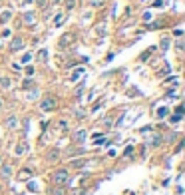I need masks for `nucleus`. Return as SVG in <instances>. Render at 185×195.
I'll return each instance as SVG.
<instances>
[{
	"mask_svg": "<svg viewBox=\"0 0 185 195\" xmlns=\"http://www.w3.org/2000/svg\"><path fill=\"white\" fill-rule=\"evenodd\" d=\"M167 48H169V40H167V38H163V40H161V50H167Z\"/></svg>",
	"mask_w": 185,
	"mask_h": 195,
	"instance_id": "obj_22",
	"label": "nucleus"
},
{
	"mask_svg": "<svg viewBox=\"0 0 185 195\" xmlns=\"http://www.w3.org/2000/svg\"><path fill=\"white\" fill-rule=\"evenodd\" d=\"M72 165L80 169V167H84V165H88V161H86V159H76V161H74V163H72Z\"/></svg>",
	"mask_w": 185,
	"mask_h": 195,
	"instance_id": "obj_14",
	"label": "nucleus"
},
{
	"mask_svg": "<svg viewBox=\"0 0 185 195\" xmlns=\"http://www.w3.org/2000/svg\"><path fill=\"white\" fill-rule=\"evenodd\" d=\"M88 2H90V6H94V8H100V6L106 4V0H88Z\"/></svg>",
	"mask_w": 185,
	"mask_h": 195,
	"instance_id": "obj_13",
	"label": "nucleus"
},
{
	"mask_svg": "<svg viewBox=\"0 0 185 195\" xmlns=\"http://www.w3.org/2000/svg\"><path fill=\"white\" fill-rule=\"evenodd\" d=\"M10 18H12V12L10 10H4L2 14H0V22H8Z\"/></svg>",
	"mask_w": 185,
	"mask_h": 195,
	"instance_id": "obj_10",
	"label": "nucleus"
},
{
	"mask_svg": "<svg viewBox=\"0 0 185 195\" xmlns=\"http://www.w3.org/2000/svg\"><path fill=\"white\" fill-rule=\"evenodd\" d=\"M74 4H76V0H68V2H66V6H68V10H70V8H74Z\"/></svg>",
	"mask_w": 185,
	"mask_h": 195,
	"instance_id": "obj_27",
	"label": "nucleus"
},
{
	"mask_svg": "<svg viewBox=\"0 0 185 195\" xmlns=\"http://www.w3.org/2000/svg\"><path fill=\"white\" fill-rule=\"evenodd\" d=\"M52 2H54V4H58V2H62V0H52Z\"/></svg>",
	"mask_w": 185,
	"mask_h": 195,
	"instance_id": "obj_32",
	"label": "nucleus"
},
{
	"mask_svg": "<svg viewBox=\"0 0 185 195\" xmlns=\"http://www.w3.org/2000/svg\"><path fill=\"white\" fill-rule=\"evenodd\" d=\"M62 20H64V16H62V14H58V16L54 18V24H56V26H60V24H62Z\"/></svg>",
	"mask_w": 185,
	"mask_h": 195,
	"instance_id": "obj_23",
	"label": "nucleus"
},
{
	"mask_svg": "<svg viewBox=\"0 0 185 195\" xmlns=\"http://www.w3.org/2000/svg\"><path fill=\"white\" fill-rule=\"evenodd\" d=\"M86 139V131L84 129H80V131H76V136H74V141H78V143H82Z\"/></svg>",
	"mask_w": 185,
	"mask_h": 195,
	"instance_id": "obj_7",
	"label": "nucleus"
},
{
	"mask_svg": "<svg viewBox=\"0 0 185 195\" xmlns=\"http://www.w3.org/2000/svg\"><path fill=\"white\" fill-rule=\"evenodd\" d=\"M82 72H84V68H80V70H76L74 74H72V80H78L80 76H82Z\"/></svg>",
	"mask_w": 185,
	"mask_h": 195,
	"instance_id": "obj_20",
	"label": "nucleus"
},
{
	"mask_svg": "<svg viewBox=\"0 0 185 195\" xmlns=\"http://www.w3.org/2000/svg\"><path fill=\"white\" fill-rule=\"evenodd\" d=\"M52 195H66V191H64V187H56L54 191H52Z\"/></svg>",
	"mask_w": 185,
	"mask_h": 195,
	"instance_id": "obj_19",
	"label": "nucleus"
},
{
	"mask_svg": "<svg viewBox=\"0 0 185 195\" xmlns=\"http://www.w3.org/2000/svg\"><path fill=\"white\" fill-rule=\"evenodd\" d=\"M159 141H161V138H159V136H153L149 143H151V145H159Z\"/></svg>",
	"mask_w": 185,
	"mask_h": 195,
	"instance_id": "obj_21",
	"label": "nucleus"
},
{
	"mask_svg": "<svg viewBox=\"0 0 185 195\" xmlns=\"http://www.w3.org/2000/svg\"><path fill=\"white\" fill-rule=\"evenodd\" d=\"M28 149V143H24V141H20L18 145H16V155H22L24 151Z\"/></svg>",
	"mask_w": 185,
	"mask_h": 195,
	"instance_id": "obj_8",
	"label": "nucleus"
},
{
	"mask_svg": "<svg viewBox=\"0 0 185 195\" xmlns=\"http://www.w3.org/2000/svg\"><path fill=\"white\" fill-rule=\"evenodd\" d=\"M58 157H60V151L58 149H50L48 151V161H56Z\"/></svg>",
	"mask_w": 185,
	"mask_h": 195,
	"instance_id": "obj_6",
	"label": "nucleus"
},
{
	"mask_svg": "<svg viewBox=\"0 0 185 195\" xmlns=\"http://www.w3.org/2000/svg\"><path fill=\"white\" fill-rule=\"evenodd\" d=\"M24 22H26V24H30V26H32V24L36 22V16H34L32 12H26V14H24Z\"/></svg>",
	"mask_w": 185,
	"mask_h": 195,
	"instance_id": "obj_5",
	"label": "nucleus"
},
{
	"mask_svg": "<svg viewBox=\"0 0 185 195\" xmlns=\"http://www.w3.org/2000/svg\"><path fill=\"white\" fill-rule=\"evenodd\" d=\"M0 86H2V88H10V86H12L10 78H6V76H2V78H0Z\"/></svg>",
	"mask_w": 185,
	"mask_h": 195,
	"instance_id": "obj_11",
	"label": "nucleus"
},
{
	"mask_svg": "<svg viewBox=\"0 0 185 195\" xmlns=\"http://www.w3.org/2000/svg\"><path fill=\"white\" fill-rule=\"evenodd\" d=\"M6 126L10 127V129H14V127L18 126V120H16V117H14V115H10V117H8V120H6Z\"/></svg>",
	"mask_w": 185,
	"mask_h": 195,
	"instance_id": "obj_9",
	"label": "nucleus"
},
{
	"mask_svg": "<svg viewBox=\"0 0 185 195\" xmlns=\"http://www.w3.org/2000/svg\"><path fill=\"white\" fill-rule=\"evenodd\" d=\"M54 179H56V183H58V185H64L66 181H68V171H66V169H60V171H56Z\"/></svg>",
	"mask_w": 185,
	"mask_h": 195,
	"instance_id": "obj_3",
	"label": "nucleus"
},
{
	"mask_svg": "<svg viewBox=\"0 0 185 195\" xmlns=\"http://www.w3.org/2000/svg\"><path fill=\"white\" fill-rule=\"evenodd\" d=\"M56 108V100L54 98H44L42 102H40V110L42 112H52Z\"/></svg>",
	"mask_w": 185,
	"mask_h": 195,
	"instance_id": "obj_1",
	"label": "nucleus"
},
{
	"mask_svg": "<svg viewBox=\"0 0 185 195\" xmlns=\"http://www.w3.org/2000/svg\"><path fill=\"white\" fill-rule=\"evenodd\" d=\"M157 115H159V117L167 115V108H159V110H157Z\"/></svg>",
	"mask_w": 185,
	"mask_h": 195,
	"instance_id": "obj_24",
	"label": "nucleus"
},
{
	"mask_svg": "<svg viewBox=\"0 0 185 195\" xmlns=\"http://www.w3.org/2000/svg\"><path fill=\"white\" fill-rule=\"evenodd\" d=\"M131 151H133V147H125V151H123V155L128 157V155H131Z\"/></svg>",
	"mask_w": 185,
	"mask_h": 195,
	"instance_id": "obj_28",
	"label": "nucleus"
},
{
	"mask_svg": "<svg viewBox=\"0 0 185 195\" xmlns=\"http://www.w3.org/2000/svg\"><path fill=\"white\" fill-rule=\"evenodd\" d=\"M32 175V169H22L20 171V179H26V177H30Z\"/></svg>",
	"mask_w": 185,
	"mask_h": 195,
	"instance_id": "obj_16",
	"label": "nucleus"
},
{
	"mask_svg": "<svg viewBox=\"0 0 185 195\" xmlns=\"http://www.w3.org/2000/svg\"><path fill=\"white\" fill-rule=\"evenodd\" d=\"M22 88H24V90H30V88H34V82H32V80H24Z\"/></svg>",
	"mask_w": 185,
	"mask_h": 195,
	"instance_id": "obj_17",
	"label": "nucleus"
},
{
	"mask_svg": "<svg viewBox=\"0 0 185 195\" xmlns=\"http://www.w3.org/2000/svg\"><path fill=\"white\" fill-rule=\"evenodd\" d=\"M151 52H155V48H149V50H145V52H143L142 56H139V60H147V58H149V54H151Z\"/></svg>",
	"mask_w": 185,
	"mask_h": 195,
	"instance_id": "obj_15",
	"label": "nucleus"
},
{
	"mask_svg": "<svg viewBox=\"0 0 185 195\" xmlns=\"http://www.w3.org/2000/svg\"><path fill=\"white\" fill-rule=\"evenodd\" d=\"M98 34H100V36H104V34H106V30H104V26H98Z\"/></svg>",
	"mask_w": 185,
	"mask_h": 195,
	"instance_id": "obj_30",
	"label": "nucleus"
},
{
	"mask_svg": "<svg viewBox=\"0 0 185 195\" xmlns=\"http://www.w3.org/2000/svg\"><path fill=\"white\" fill-rule=\"evenodd\" d=\"M10 173H12L10 165H2V177H4V179H6V177H10Z\"/></svg>",
	"mask_w": 185,
	"mask_h": 195,
	"instance_id": "obj_12",
	"label": "nucleus"
},
{
	"mask_svg": "<svg viewBox=\"0 0 185 195\" xmlns=\"http://www.w3.org/2000/svg\"><path fill=\"white\" fill-rule=\"evenodd\" d=\"M28 189H30V191H38V185L34 183V181H30V183H28Z\"/></svg>",
	"mask_w": 185,
	"mask_h": 195,
	"instance_id": "obj_25",
	"label": "nucleus"
},
{
	"mask_svg": "<svg viewBox=\"0 0 185 195\" xmlns=\"http://www.w3.org/2000/svg\"><path fill=\"white\" fill-rule=\"evenodd\" d=\"M179 120H181V115H179V114H175L173 117H171V122H175V124H177V122H179Z\"/></svg>",
	"mask_w": 185,
	"mask_h": 195,
	"instance_id": "obj_29",
	"label": "nucleus"
},
{
	"mask_svg": "<svg viewBox=\"0 0 185 195\" xmlns=\"http://www.w3.org/2000/svg\"><path fill=\"white\" fill-rule=\"evenodd\" d=\"M30 54H24V56H22V64H26V62H30Z\"/></svg>",
	"mask_w": 185,
	"mask_h": 195,
	"instance_id": "obj_26",
	"label": "nucleus"
},
{
	"mask_svg": "<svg viewBox=\"0 0 185 195\" xmlns=\"http://www.w3.org/2000/svg\"><path fill=\"white\" fill-rule=\"evenodd\" d=\"M38 58H40V62H46V58H48V52H46V50H40V52H38Z\"/></svg>",
	"mask_w": 185,
	"mask_h": 195,
	"instance_id": "obj_18",
	"label": "nucleus"
},
{
	"mask_svg": "<svg viewBox=\"0 0 185 195\" xmlns=\"http://www.w3.org/2000/svg\"><path fill=\"white\" fill-rule=\"evenodd\" d=\"M26 74H28V76H32V74H34V68H32V66H28V68H26Z\"/></svg>",
	"mask_w": 185,
	"mask_h": 195,
	"instance_id": "obj_31",
	"label": "nucleus"
},
{
	"mask_svg": "<svg viewBox=\"0 0 185 195\" xmlns=\"http://www.w3.org/2000/svg\"><path fill=\"white\" fill-rule=\"evenodd\" d=\"M0 110H2V100H0Z\"/></svg>",
	"mask_w": 185,
	"mask_h": 195,
	"instance_id": "obj_33",
	"label": "nucleus"
},
{
	"mask_svg": "<svg viewBox=\"0 0 185 195\" xmlns=\"http://www.w3.org/2000/svg\"><path fill=\"white\" fill-rule=\"evenodd\" d=\"M72 42H74V34H72V32H68V34H64L60 40H58V46H60V48H68Z\"/></svg>",
	"mask_w": 185,
	"mask_h": 195,
	"instance_id": "obj_2",
	"label": "nucleus"
},
{
	"mask_svg": "<svg viewBox=\"0 0 185 195\" xmlns=\"http://www.w3.org/2000/svg\"><path fill=\"white\" fill-rule=\"evenodd\" d=\"M22 46H24V40L22 38H14L10 42V52H18V50H22Z\"/></svg>",
	"mask_w": 185,
	"mask_h": 195,
	"instance_id": "obj_4",
	"label": "nucleus"
}]
</instances>
